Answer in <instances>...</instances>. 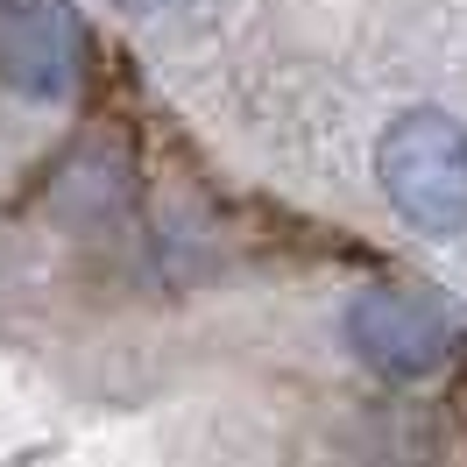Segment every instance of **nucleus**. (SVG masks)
Returning a JSON list of instances; mask_svg holds the SVG:
<instances>
[{"mask_svg": "<svg viewBox=\"0 0 467 467\" xmlns=\"http://www.w3.org/2000/svg\"><path fill=\"white\" fill-rule=\"evenodd\" d=\"M376 177L418 234L467 227V128L453 114L410 107L404 120H389V135L376 149Z\"/></svg>", "mask_w": 467, "mask_h": 467, "instance_id": "obj_1", "label": "nucleus"}, {"mask_svg": "<svg viewBox=\"0 0 467 467\" xmlns=\"http://www.w3.org/2000/svg\"><path fill=\"white\" fill-rule=\"evenodd\" d=\"M348 340L354 354L389 382H425L439 376L461 333H453V312L425 291H361L348 305Z\"/></svg>", "mask_w": 467, "mask_h": 467, "instance_id": "obj_2", "label": "nucleus"}, {"mask_svg": "<svg viewBox=\"0 0 467 467\" xmlns=\"http://www.w3.org/2000/svg\"><path fill=\"white\" fill-rule=\"evenodd\" d=\"M86 71V22L71 0H0V78L29 99H64Z\"/></svg>", "mask_w": 467, "mask_h": 467, "instance_id": "obj_3", "label": "nucleus"}, {"mask_svg": "<svg viewBox=\"0 0 467 467\" xmlns=\"http://www.w3.org/2000/svg\"><path fill=\"white\" fill-rule=\"evenodd\" d=\"M128 7H184V0H128Z\"/></svg>", "mask_w": 467, "mask_h": 467, "instance_id": "obj_4", "label": "nucleus"}]
</instances>
